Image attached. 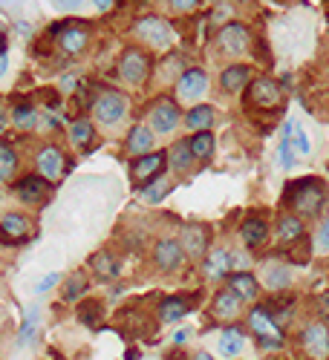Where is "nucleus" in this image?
I'll use <instances>...</instances> for the list:
<instances>
[{"label":"nucleus","mask_w":329,"mask_h":360,"mask_svg":"<svg viewBox=\"0 0 329 360\" xmlns=\"http://www.w3.org/2000/svg\"><path fill=\"white\" fill-rule=\"evenodd\" d=\"M96 110V118L101 124H116V122H122L125 112H128V98L122 93H116V89H107V93H101L93 104Z\"/></svg>","instance_id":"obj_7"},{"label":"nucleus","mask_w":329,"mask_h":360,"mask_svg":"<svg viewBox=\"0 0 329 360\" xmlns=\"http://www.w3.org/2000/svg\"><path fill=\"white\" fill-rule=\"evenodd\" d=\"M278 236H280V243H297V239L304 236L301 217H283L280 225H278Z\"/></svg>","instance_id":"obj_32"},{"label":"nucleus","mask_w":329,"mask_h":360,"mask_svg":"<svg viewBox=\"0 0 329 360\" xmlns=\"http://www.w3.org/2000/svg\"><path fill=\"white\" fill-rule=\"evenodd\" d=\"M249 81H252V72H249V67H243V64H231V67H225L223 75H220V84H223L225 93H240V89L249 86Z\"/></svg>","instance_id":"obj_22"},{"label":"nucleus","mask_w":329,"mask_h":360,"mask_svg":"<svg viewBox=\"0 0 329 360\" xmlns=\"http://www.w3.org/2000/svg\"><path fill=\"white\" fill-rule=\"evenodd\" d=\"M240 306H243V300L237 297L231 288H223V291H217V297H214L211 314H214L217 320H234L237 314H240Z\"/></svg>","instance_id":"obj_17"},{"label":"nucleus","mask_w":329,"mask_h":360,"mask_svg":"<svg viewBox=\"0 0 329 360\" xmlns=\"http://www.w3.org/2000/svg\"><path fill=\"white\" fill-rule=\"evenodd\" d=\"M326 328H329V326H326Z\"/></svg>","instance_id":"obj_51"},{"label":"nucleus","mask_w":329,"mask_h":360,"mask_svg":"<svg viewBox=\"0 0 329 360\" xmlns=\"http://www.w3.org/2000/svg\"><path fill=\"white\" fill-rule=\"evenodd\" d=\"M35 332H38V309H29V311H26V320H23V326H20L18 343H20V346H26L29 340L35 338Z\"/></svg>","instance_id":"obj_39"},{"label":"nucleus","mask_w":329,"mask_h":360,"mask_svg":"<svg viewBox=\"0 0 329 360\" xmlns=\"http://www.w3.org/2000/svg\"><path fill=\"white\" fill-rule=\"evenodd\" d=\"M136 35L144 38L151 46L165 49V46H170V41H173V29H170L168 20H162V18H156V15H147V18L136 20Z\"/></svg>","instance_id":"obj_6"},{"label":"nucleus","mask_w":329,"mask_h":360,"mask_svg":"<svg viewBox=\"0 0 329 360\" xmlns=\"http://www.w3.org/2000/svg\"><path fill=\"white\" fill-rule=\"evenodd\" d=\"M280 101H283V93H280V84L275 78L249 81V104H254L260 110H278Z\"/></svg>","instance_id":"obj_4"},{"label":"nucleus","mask_w":329,"mask_h":360,"mask_svg":"<svg viewBox=\"0 0 329 360\" xmlns=\"http://www.w3.org/2000/svg\"><path fill=\"white\" fill-rule=\"evenodd\" d=\"M176 124H179V107L170 98L156 101V107L151 112V130H156V133H173Z\"/></svg>","instance_id":"obj_14"},{"label":"nucleus","mask_w":329,"mask_h":360,"mask_svg":"<svg viewBox=\"0 0 329 360\" xmlns=\"http://www.w3.org/2000/svg\"><path fill=\"white\" fill-rule=\"evenodd\" d=\"M249 326H252V332L257 335V343L263 349H280L283 346V332H280V326L275 323V317L268 314L266 306H254L252 314H249Z\"/></svg>","instance_id":"obj_2"},{"label":"nucleus","mask_w":329,"mask_h":360,"mask_svg":"<svg viewBox=\"0 0 329 360\" xmlns=\"http://www.w3.org/2000/svg\"><path fill=\"white\" fill-rule=\"evenodd\" d=\"M6 46H9V41H6V32H0V55H6Z\"/></svg>","instance_id":"obj_45"},{"label":"nucleus","mask_w":329,"mask_h":360,"mask_svg":"<svg viewBox=\"0 0 329 360\" xmlns=\"http://www.w3.org/2000/svg\"><path fill=\"white\" fill-rule=\"evenodd\" d=\"M228 268H231V251L217 248V251H211V254L205 257L202 274H205L208 280H223V277H228Z\"/></svg>","instance_id":"obj_21"},{"label":"nucleus","mask_w":329,"mask_h":360,"mask_svg":"<svg viewBox=\"0 0 329 360\" xmlns=\"http://www.w3.org/2000/svg\"><path fill=\"white\" fill-rule=\"evenodd\" d=\"M263 277H266V285L272 288V291H280L292 283V274H289V268L278 265V262H266L263 265Z\"/></svg>","instance_id":"obj_29"},{"label":"nucleus","mask_w":329,"mask_h":360,"mask_svg":"<svg viewBox=\"0 0 329 360\" xmlns=\"http://www.w3.org/2000/svg\"><path fill=\"white\" fill-rule=\"evenodd\" d=\"M188 144H191L194 159H208V156L214 153V136H211V130H199V133H194V139H191Z\"/></svg>","instance_id":"obj_33"},{"label":"nucleus","mask_w":329,"mask_h":360,"mask_svg":"<svg viewBox=\"0 0 329 360\" xmlns=\"http://www.w3.org/2000/svg\"><path fill=\"white\" fill-rule=\"evenodd\" d=\"M182 251L185 254H191V257H202L205 254V248H208V228L205 225H185V231H182Z\"/></svg>","instance_id":"obj_18"},{"label":"nucleus","mask_w":329,"mask_h":360,"mask_svg":"<svg viewBox=\"0 0 329 360\" xmlns=\"http://www.w3.org/2000/svg\"><path fill=\"white\" fill-rule=\"evenodd\" d=\"M154 259H156V265L162 268V271H176L185 259V251L176 239H159L156 248H154Z\"/></svg>","instance_id":"obj_13"},{"label":"nucleus","mask_w":329,"mask_h":360,"mask_svg":"<svg viewBox=\"0 0 329 360\" xmlns=\"http://www.w3.org/2000/svg\"><path fill=\"white\" fill-rule=\"evenodd\" d=\"M52 32H58V44H61V49L67 55H78L84 52L89 35H87V29L84 26H75V23H67V26H55Z\"/></svg>","instance_id":"obj_15"},{"label":"nucleus","mask_w":329,"mask_h":360,"mask_svg":"<svg viewBox=\"0 0 329 360\" xmlns=\"http://www.w3.org/2000/svg\"><path fill=\"white\" fill-rule=\"evenodd\" d=\"M6 67H9V58H6V55H0V75L6 72Z\"/></svg>","instance_id":"obj_46"},{"label":"nucleus","mask_w":329,"mask_h":360,"mask_svg":"<svg viewBox=\"0 0 329 360\" xmlns=\"http://www.w3.org/2000/svg\"><path fill=\"white\" fill-rule=\"evenodd\" d=\"M89 268H93V274L99 280H116L118 271H122V268H118V259L110 251H99V254L89 257Z\"/></svg>","instance_id":"obj_24"},{"label":"nucleus","mask_w":329,"mask_h":360,"mask_svg":"<svg viewBox=\"0 0 329 360\" xmlns=\"http://www.w3.org/2000/svg\"><path fill=\"white\" fill-rule=\"evenodd\" d=\"M118 70H122V78L128 84L139 86V84L147 81V75H151V58H147V52L130 46V49L122 52V67H118Z\"/></svg>","instance_id":"obj_5"},{"label":"nucleus","mask_w":329,"mask_h":360,"mask_svg":"<svg viewBox=\"0 0 329 360\" xmlns=\"http://www.w3.org/2000/svg\"><path fill=\"white\" fill-rule=\"evenodd\" d=\"M197 4H199V0H170V6H173L176 12H191Z\"/></svg>","instance_id":"obj_43"},{"label":"nucleus","mask_w":329,"mask_h":360,"mask_svg":"<svg viewBox=\"0 0 329 360\" xmlns=\"http://www.w3.org/2000/svg\"><path fill=\"white\" fill-rule=\"evenodd\" d=\"M217 349H220V354L223 357H237L243 349H246V335L240 332V328H225V332L220 335V340H217Z\"/></svg>","instance_id":"obj_25"},{"label":"nucleus","mask_w":329,"mask_h":360,"mask_svg":"<svg viewBox=\"0 0 329 360\" xmlns=\"http://www.w3.org/2000/svg\"><path fill=\"white\" fill-rule=\"evenodd\" d=\"M46 191H49V182H46V179H41V176H23L20 182H15V196L20 202H26V205L44 202Z\"/></svg>","instance_id":"obj_16"},{"label":"nucleus","mask_w":329,"mask_h":360,"mask_svg":"<svg viewBox=\"0 0 329 360\" xmlns=\"http://www.w3.org/2000/svg\"><path fill=\"white\" fill-rule=\"evenodd\" d=\"M55 4L61 6V9H67V6H73V4H75V0H55Z\"/></svg>","instance_id":"obj_47"},{"label":"nucleus","mask_w":329,"mask_h":360,"mask_svg":"<svg viewBox=\"0 0 329 360\" xmlns=\"http://www.w3.org/2000/svg\"><path fill=\"white\" fill-rule=\"evenodd\" d=\"M286 202L294 207L301 217H318L321 207L326 205V188L318 179H301L286 191Z\"/></svg>","instance_id":"obj_1"},{"label":"nucleus","mask_w":329,"mask_h":360,"mask_svg":"<svg viewBox=\"0 0 329 360\" xmlns=\"http://www.w3.org/2000/svg\"><path fill=\"white\" fill-rule=\"evenodd\" d=\"M84 291H87V277L78 271V274H73V277L67 280V285H64L61 297L67 300V303H75V300H81V297H84Z\"/></svg>","instance_id":"obj_38"},{"label":"nucleus","mask_w":329,"mask_h":360,"mask_svg":"<svg viewBox=\"0 0 329 360\" xmlns=\"http://www.w3.org/2000/svg\"><path fill=\"white\" fill-rule=\"evenodd\" d=\"M18 170V153L9 141L0 139V182H9Z\"/></svg>","instance_id":"obj_30"},{"label":"nucleus","mask_w":329,"mask_h":360,"mask_svg":"<svg viewBox=\"0 0 329 360\" xmlns=\"http://www.w3.org/2000/svg\"><path fill=\"white\" fill-rule=\"evenodd\" d=\"M29 236H32V222H29V217L4 214V219H0V245L18 248L20 243H26Z\"/></svg>","instance_id":"obj_3"},{"label":"nucleus","mask_w":329,"mask_h":360,"mask_svg":"<svg viewBox=\"0 0 329 360\" xmlns=\"http://www.w3.org/2000/svg\"><path fill=\"white\" fill-rule=\"evenodd\" d=\"M93 136H96V130H93V124H89L87 118H78V122H73L70 139H73L75 147H87L89 141H93Z\"/></svg>","instance_id":"obj_36"},{"label":"nucleus","mask_w":329,"mask_h":360,"mask_svg":"<svg viewBox=\"0 0 329 360\" xmlns=\"http://www.w3.org/2000/svg\"><path fill=\"white\" fill-rule=\"evenodd\" d=\"M185 124L191 127V130H211V124H214V107H208V104H197V107H191L188 110V115H185Z\"/></svg>","instance_id":"obj_28"},{"label":"nucleus","mask_w":329,"mask_h":360,"mask_svg":"<svg viewBox=\"0 0 329 360\" xmlns=\"http://www.w3.org/2000/svg\"><path fill=\"white\" fill-rule=\"evenodd\" d=\"M101 314H104V309H101L99 300H84V303L78 306V320L84 326H99L101 323Z\"/></svg>","instance_id":"obj_35"},{"label":"nucleus","mask_w":329,"mask_h":360,"mask_svg":"<svg viewBox=\"0 0 329 360\" xmlns=\"http://www.w3.org/2000/svg\"><path fill=\"white\" fill-rule=\"evenodd\" d=\"M168 193H170V182H168L165 176H156L154 182H147V185L142 188V199H144V202H151V205L162 202Z\"/></svg>","instance_id":"obj_34"},{"label":"nucleus","mask_w":329,"mask_h":360,"mask_svg":"<svg viewBox=\"0 0 329 360\" xmlns=\"http://www.w3.org/2000/svg\"><path fill=\"white\" fill-rule=\"evenodd\" d=\"M278 162H280V167H286V170L294 165V153L289 150V144H286V141H280V147H278Z\"/></svg>","instance_id":"obj_41"},{"label":"nucleus","mask_w":329,"mask_h":360,"mask_svg":"<svg viewBox=\"0 0 329 360\" xmlns=\"http://www.w3.org/2000/svg\"><path fill=\"white\" fill-rule=\"evenodd\" d=\"M168 162H170L176 170H188V167L194 165L191 144H188V141H176V144L168 150Z\"/></svg>","instance_id":"obj_31"},{"label":"nucleus","mask_w":329,"mask_h":360,"mask_svg":"<svg viewBox=\"0 0 329 360\" xmlns=\"http://www.w3.org/2000/svg\"><path fill=\"white\" fill-rule=\"evenodd\" d=\"M240 236H243V243L249 248H260L266 243V236H268V228H266V222L260 217H249L243 222V228H240Z\"/></svg>","instance_id":"obj_27"},{"label":"nucleus","mask_w":329,"mask_h":360,"mask_svg":"<svg viewBox=\"0 0 329 360\" xmlns=\"http://www.w3.org/2000/svg\"><path fill=\"white\" fill-rule=\"evenodd\" d=\"M64 173V153L58 147H41L38 150V176L46 182H58Z\"/></svg>","instance_id":"obj_11"},{"label":"nucleus","mask_w":329,"mask_h":360,"mask_svg":"<svg viewBox=\"0 0 329 360\" xmlns=\"http://www.w3.org/2000/svg\"><path fill=\"white\" fill-rule=\"evenodd\" d=\"M249 41H252V35H249V29H246L243 23H228V26L220 29V46H223V52H228V55L246 52V49H249Z\"/></svg>","instance_id":"obj_12"},{"label":"nucleus","mask_w":329,"mask_h":360,"mask_svg":"<svg viewBox=\"0 0 329 360\" xmlns=\"http://www.w3.org/2000/svg\"><path fill=\"white\" fill-rule=\"evenodd\" d=\"M185 340H191V328H179V332L173 335V343H176V346H182Z\"/></svg>","instance_id":"obj_44"},{"label":"nucleus","mask_w":329,"mask_h":360,"mask_svg":"<svg viewBox=\"0 0 329 360\" xmlns=\"http://www.w3.org/2000/svg\"><path fill=\"white\" fill-rule=\"evenodd\" d=\"M283 141L289 144V150H292V153H297V156H309L312 153V144H309L304 127L297 124L294 118H289L286 127H283Z\"/></svg>","instance_id":"obj_20"},{"label":"nucleus","mask_w":329,"mask_h":360,"mask_svg":"<svg viewBox=\"0 0 329 360\" xmlns=\"http://www.w3.org/2000/svg\"><path fill=\"white\" fill-rule=\"evenodd\" d=\"M4 127H6V115H4V110H0V133H4Z\"/></svg>","instance_id":"obj_50"},{"label":"nucleus","mask_w":329,"mask_h":360,"mask_svg":"<svg viewBox=\"0 0 329 360\" xmlns=\"http://www.w3.org/2000/svg\"><path fill=\"white\" fill-rule=\"evenodd\" d=\"M12 122H15L18 130H32L35 122H38V112H35L32 104H18V107H15V115H12Z\"/></svg>","instance_id":"obj_37"},{"label":"nucleus","mask_w":329,"mask_h":360,"mask_svg":"<svg viewBox=\"0 0 329 360\" xmlns=\"http://www.w3.org/2000/svg\"><path fill=\"white\" fill-rule=\"evenodd\" d=\"M228 288L243 300V303H252V300H257V294H260V283L249 274V271H234V274H228Z\"/></svg>","instance_id":"obj_19"},{"label":"nucleus","mask_w":329,"mask_h":360,"mask_svg":"<svg viewBox=\"0 0 329 360\" xmlns=\"http://www.w3.org/2000/svg\"><path fill=\"white\" fill-rule=\"evenodd\" d=\"M188 311H191V303L185 297H165L162 306H159V320L162 323H176V320H182Z\"/></svg>","instance_id":"obj_26"},{"label":"nucleus","mask_w":329,"mask_h":360,"mask_svg":"<svg viewBox=\"0 0 329 360\" xmlns=\"http://www.w3.org/2000/svg\"><path fill=\"white\" fill-rule=\"evenodd\" d=\"M96 6H99L101 12H107V9H110V0H99V4H96Z\"/></svg>","instance_id":"obj_48"},{"label":"nucleus","mask_w":329,"mask_h":360,"mask_svg":"<svg viewBox=\"0 0 329 360\" xmlns=\"http://www.w3.org/2000/svg\"><path fill=\"white\" fill-rule=\"evenodd\" d=\"M154 150V130L144 127V124H136L130 133H128V153H133L136 159L151 153Z\"/></svg>","instance_id":"obj_23"},{"label":"nucleus","mask_w":329,"mask_h":360,"mask_svg":"<svg viewBox=\"0 0 329 360\" xmlns=\"http://www.w3.org/2000/svg\"><path fill=\"white\" fill-rule=\"evenodd\" d=\"M58 283H61V274H46L44 280H38V285H35V294H46V291H52Z\"/></svg>","instance_id":"obj_40"},{"label":"nucleus","mask_w":329,"mask_h":360,"mask_svg":"<svg viewBox=\"0 0 329 360\" xmlns=\"http://www.w3.org/2000/svg\"><path fill=\"white\" fill-rule=\"evenodd\" d=\"M318 248H321L323 254H329V217L323 219V225H321V231H318Z\"/></svg>","instance_id":"obj_42"},{"label":"nucleus","mask_w":329,"mask_h":360,"mask_svg":"<svg viewBox=\"0 0 329 360\" xmlns=\"http://www.w3.org/2000/svg\"><path fill=\"white\" fill-rule=\"evenodd\" d=\"M165 162H168V153H165V150H162V153H144V156H139V159L133 162V167H130L133 182L142 185V188H144L147 182H154L156 176H162Z\"/></svg>","instance_id":"obj_8"},{"label":"nucleus","mask_w":329,"mask_h":360,"mask_svg":"<svg viewBox=\"0 0 329 360\" xmlns=\"http://www.w3.org/2000/svg\"><path fill=\"white\" fill-rule=\"evenodd\" d=\"M194 360H214V357H211V354H208V352H199V354H197Z\"/></svg>","instance_id":"obj_49"},{"label":"nucleus","mask_w":329,"mask_h":360,"mask_svg":"<svg viewBox=\"0 0 329 360\" xmlns=\"http://www.w3.org/2000/svg\"><path fill=\"white\" fill-rule=\"evenodd\" d=\"M301 343L312 360H329V328L323 323H312L304 332Z\"/></svg>","instance_id":"obj_9"},{"label":"nucleus","mask_w":329,"mask_h":360,"mask_svg":"<svg viewBox=\"0 0 329 360\" xmlns=\"http://www.w3.org/2000/svg\"><path fill=\"white\" fill-rule=\"evenodd\" d=\"M205 89H208V75L202 70H197V67L185 70L176 81V96L182 101H197L199 96H205Z\"/></svg>","instance_id":"obj_10"}]
</instances>
